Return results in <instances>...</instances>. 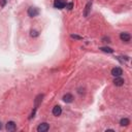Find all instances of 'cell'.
<instances>
[{"mask_svg": "<svg viewBox=\"0 0 132 132\" xmlns=\"http://www.w3.org/2000/svg\"><path fill=\"white\" fill-rule=\"evenodd\" d=\"M39 15V9L37 7H30L28 9V16L31 17V18H34L37 17Z\"/></svg>", "mask_w": 132, "mask_h": 132, "instance_id": "1", "label": "cell"}, {"mask_svg": "<svg viewBox=\"0 0 132 132\" xmlns=\"http://www.w3.org/2000/svg\"><path fill=\"white\" fill-rule=\"evenodd\" d=\"M65 5H66V1H65V0H55V2H54V6L56 8H59V9L64 8Z\"/></svg>", "mask_w": 132, "mask_h": 132, "instance_id": "2", "label": "cell"}, {"mask_svg": "<svg viewBox=\"0 0 132 132\" xmlns=\"http://www.w3.org/2000/svg\"><path fill=\"white\" fill-rule=\"evenodd\" d=\"M49 129H50V126L48 123H41L37 127V131L38 132H46Z\"/></svg>", "mask_w": 132, "mask_h": 132, "instance_id": "3", "label": "cell"}, {"mask_svg": "<svg viewBox=\"0 0 132 132\" xmlns=\"http://www.w3.org/2000/svg\"><path fill=\"white\" fill-rule=\"evenodd\" d=\"M111 74L114 75V77H121L122 74H123V70H122L121 67H115L111 69Z\"/></svg>", "mask_w": 132, "mask_h": 132, "instance_id": "4", "label": "cell"}, {"mask_svg": "<svg viewBox=\"0 0 132 132\" xmlns=\"http://www.w3.org/2000/svg\"><path fill=\"white\" fill-rule=\"evenodd\" d=\"M124 79L120 77H116L115 79H114V84H115V86H118V87H120V86H123L124 85Z\"/></svg>", "mask_w": 132, "mask_h": 132, "instance_id": "5", "label": "cell"}, {"mask_svg": "<svg viewBox=\"0 0 132 132\" xmlns=\"http://www.w3.org/2000/svg\"><path fill=\"white\" fill-rule=\"evenodd\" d=\"M16 128H17V127H16L15 122H12V121L7 122V124H6V130L7 131H15Z\"/></svg>", "mask_w": 132, "mask_h": 132, "instance_id": "6", "label": "cell"}, {"mask_svg": "<svg viewBox=\"0 0 132 132\" xmlns=\"http://www.w3.org/2000/svg\"><path fill=\"white\" fill-rule=\"evenodd\" d=\"M63 101L66 102V103H70L73 101V96L71 95V94H65V95L63 96Z\"/></svg>", "mask_w": 132, "mask_h": 132, "instance_id": "7", "label": "cell"}, {"mask_svg": "<svg viewBox=\"0 0 132 132\" xmlns=\"http://www.w3.org/2000/svg\"><path fill=\"white\" fill-rule=\"evenodd\" d=\"M61 112H62V108H61L60 105H56L54 108H53V115L56 116V117H58L61 115Z\"/></svg>", "mask_w": 132, "mask_h": 132, "instance_id": "8", "label": "cell"}, {"mask_svg": "<svg viewBox=\"0 0 132 132\" xmlns=\"http://www.w3.org/2000/svg\"><path fill=\"white\" fill-rule=\"evenodd\" d=\"M120 38L123 40V41H125V42H127V41H129L130 40V38H131V36H130V34L129 33H121V35H120Z\"/></svg>", "mask_w": 132, "mask_h": 132, "instance_id": "9", "label": "cell"}, {"mask_svg": "<svg viewBox=\"0 0 132 132\" xmlns=\"http://www.w3.org/2000/svg\"><path fill=\"white\" fill-rule=\"evenodd\" d=\"M91 6H92V2L89 1L87 3L86 7H85V11H84V16L85 17H88L89 16V12H90V11H91Z\"/></svg>", "mask_w": 132, "mask_h": 132, "instance_id": "10", "label": "cell"}, {"mask_svg": "<svg viewBox=\"0 0 132 132\" xmlns=\"http://www.w3.org/2000/svg\"><path fill=\"white\" fill-rule=\"evenodd\" d=\"M42 98H44V95H38L35 98V108H37V106L39 105V103L42 101Z\"/></svg>", "mask_w": 132, "mask_h": 132, "instance_id": "11", "label": "cell"}, {"mask_svg": "<svg viewBox=\"0 0 132 132\" xmlns=\"http://www.w3.org/2000/svg\"><path fill=\"white\" fill-rule=\"evenodd\" d=\"M120 124H121V126H128V125L130 124V121L127 119V118H124V119H122V120H121Z\"/></svg>", "mask_w": 132, "mask_h": 132, "instance_id": "12", "label": "cell"}, {"mask_svg": "<svg viewBox=\"0 0 132 132\" xmlns=\"http://www.w3.org/2000/svg\"><path fill=\"white\" fill-rule=\"evenodd\" d=\"M100 50L102 52H105V53H112L114 50L110 49V48H107V46H103V48H100Z\"/></svg>", "mask_w": 132, "mask_h": 132, "instance_id": "13", "label": "cell"}, {"mask_svg": "<svg viewBox=\"0 0 132 132\" xmlns=\"http://www.w3.org/2000/svg\"><path fill=\"white\" fill-rule=\"evenodd\" d=\"M66 8H67V9H69V11H70V9H72V7H73V3L72 2H69V3H66Z\"/></svg>", "mask_w": 132, "mask_h": 132, "instance_id": "14", "label": "cell"}, {"mask_svg": "<svg viewBox=\"0 0 132 132\" xmlns=\"http://www.w3.org/2000/svg\"><path fill=\"white\" fill-rule=\"evenodd\" d=\"M38 35V32L35 31V30H32L31 31V36H37Z\"/></svg>", "mask_w": 132, "mask_h": 132, "instance_id": "15", "label": "cell"}, {"mask_svg": "<svg viewBox=\"0 0 132 132\" xmlns=\"http://www.w3.org/2000/svg\"><path fill=\"white\" fill-rule=\"evenodd\" d=\"M7 2V0H0V4H1V6H4L5 5V3Z\"/></svg>", "mask_w": 132, "mask_h": 132, "instance_id": "16", "label": "cell"}, {"mask_svg": "<svg viewBox=\"0 0 132 132\" xmlns=\"http://www.w3.org/2000/svg\"><path fill=\"white\" fill-rule=\"evenodd\" d=\"M71 37H72V38H74V39H82L81 36H77V35H74V34H72Z\"/></svg>", "mask_w": 132, "mask_h": 132, "instance_id": "17", "label": "cell"}, {"mask_svg": "<svg viewBox=\"0 0 132 132\" xmlns=\"http://www.w3.org/2000/svg\"><path fill=\"white\" fill-rule=\"evenodd\" d=\"M2 129V124H1V122H0V130Z\"/></svg>", "mask_w": 132, "mask_h": 132, "instance_id": "18", "label": "cell"}]
</instances>
